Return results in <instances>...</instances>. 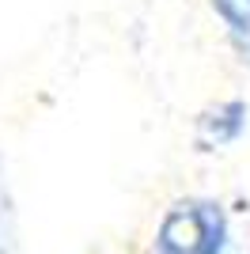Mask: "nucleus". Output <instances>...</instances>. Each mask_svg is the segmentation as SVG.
<instances>
[{
    "mask_svg": "<svg viewBox=\"0 0 250 254\" xmlns=\"http://www.w3.org/2000/svg\"><path fill=\"white\" fill-rule=\"evenodd\" d=\"M231 220L216 197H178L159 216L148 254H231Z\"/></svg>",
    "mask_w": 250,
    "mask_h": 254,
    "instance_id": "obj_1",
    "label": "nucleus"
},
{
    "mask_svg": "<svg viewBox=\"0 0 250 254\" xmlns=\"http://www.w3.org/2000/svg\"><path fill=\"white\" fill-rule=\"evenodd\" d=\"M247 126H250V106L243 103V99H220V103L205 106L197 114L193 137H197V144L205 152H220V148L239 144Z\"/></svg>",
    "mask_w": 250,
    "mask_h": 254,
    "instance_id": "obj_2",
    "label": "nucleus"
},
{
    "mask_svg": "<svg viewBox=\"0 0 250 254\" xmlns=\"http://www.w3.org/2000/svg\"><path fill=\"white\" fill-rule=\"evenodd\" d=\"M208 8L224 23V34L235 57L250 68V0H208Z\"/></svg>",
    "mask_w": 250,
    "mask_h": 254,
    "instance_id": "obj_3",
    "label": "nucleus"
}]
</instances>
